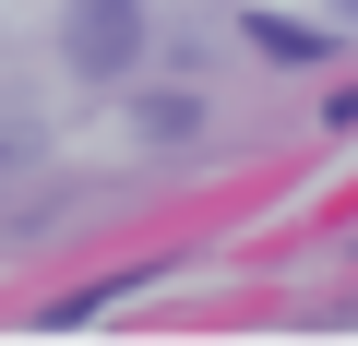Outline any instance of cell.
Returning <instances> with one entry per match:
<instances>
[{
    "label": "cell",
    "instance_id": "obj_1",
    "mask_svg": "<svg viewBox=\"0 0 358 346\" xmlns=\"http://www.w3.org/2000/svg\"><path fill=\"white\" fill-rule=\"evenodd\" d=\"M143 0H72V13H60V60L84 72V84H120L131 60H143Z\"/></svg>",
    "mask_w": 358,
    "mask_h": 346
},
{
    "label": "cell",
    "instance_id": "obj_4",
    "mask_svg": "<svg viewBox=\"0 0 358 346\" xmlns=\"http://www.w3.org/2000/svg\"><path fill=\"white\" fill-rule=\"evenodd\" d=\"M334 13H346V24H358V0H334Z\"/></svg>",
    "mask_w": 358,
    "mask_h": 346
},
{
    "label": "cell",
    "instance_id": "obj_2",
    "mask_svg": "<svg viewBox=\"0 0 358 346\" xmlns=\"http://www.w3.org/2000/svg\"><path fill=\"white\" fill-rule=\"evenodd\" d=\"M251 36H263V48H275V60H310V48H322V36H310V24H287V13H263V24H251Z\"/></svg>",
    "mask_w": 358,
    "mask_h": 346
},
{
    "label": "cell",
    "instance_id": "obj_3",
    "mask_svg": "<svg viewBox=\"0 0 358 346\" xmlns=\"http://www.w3.org/2000/svg\"><path fill=\"white\" fill-rule=\"evenodd\" d=\"M322 120H334V131H358V84H334V108H322Z\"/></svg>",
    "mask_w": 358,
    "mask_h": 346
}]
</instances>
